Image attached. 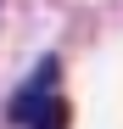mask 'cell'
I'll return each instance as SVG.
<instances>
[{
  "instance_id": "1",
  "label": "cell",
  "mask_w": 123,
  "mask_h": 129,
  "mask_svg": "<svg viewBox=\"0 0 123 129\" xmlns=\"http://www.w3.org/2000/svg\"><path fill=\"white\" fill-rule=\"evenodd\" d=\"M17 129H67V95H62V62H39L34 79L11 95Z\"/></svg>"
}]
</instances>
